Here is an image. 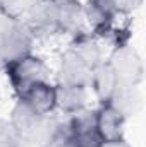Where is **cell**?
<instances>
[{
    "label": "cell",
    "instance_id": "cell-15",
    "mask_svg": "<svg viewBox=\"0 0 146 147\" xmlns=\"http://www.w3.org/2000/svg\"><path fill=\"white\" fill-rule=\"evenodd\" d=\"M0 147H24L10 120H0Z\"/></svg>",
    "mask_w": 146,
    "mask_h": 147
},
{
    "label": "cell",
    "instance_id": "cell-12",
    "mask_svg": "<svg viewBox=\"0 0 146 147\" xmlns=\"http://www.w3.org/2000/svg\"><path fill=\"white\" fill-rule=\"evenodd\" d=\"M89 86H91L93 92L96 94L100 105H105L110 101V98L113 96V92L119 87V80H117V75L107 60H103L100 65H96L93 69Z\"/></svg>",
    "mask_w": 146,
    "mask_h": 147
},
{
    "label": "cell",
    "instance_id": "cell-5",
    "mask_svg": "<svg viewBox=\"0 0 146 147\" xmlns=\"http://www.w3.org/2000/svg\"><path fill=\"white\" fill-rule=\"evenodd\" d=\"M117 75L119 86H139L145 77V67L139 53L131 45L115 46L107 60Z\"/></svg>",
    "mask_w": 146,
    "mask_h": 147
},
{
    "label": "cell",
    "instance_id": "cell-4",
    "mask_svg": "<svg viewBox=\"0 0 146 147\" xmlns=\"http://www.w3.org/2000/svg\"><path fill=\"white\" fill-rule=\"evenodd\" d=\"M3 72L7 74L16 96H19L21 92H24L26 89H29L35 84L50 82V74H52L50 69L46 67V63L33 53H28L10 62L3 69Z\"/></svg>",
    "mask_w": 146,
    "mask_h": 147
},
{
    "label": "cell",
    "instance_id": "cell-16",
    "mask_svg": "<svg viewBox=\"0 0 146 147\" xmlns=\"http://www.w3.org/2000/svg\"><path fill=\"white\" fill-rule=\"evenodd\" d=\"M143 0H115L117 14H131L136 9H139Z\"/></svg>",
    "mask_w": 146,
    "mask_h": 147
},
{
    "label": "cell",
    "instance_id": "cell-18",
    "mask_svg": "<svg viewBox=\"0 0 146 147\" xmlns=\"http://www.w3.org/2000/svg\"><path fill=\"white\" fill-rule=\"evenodd\" d=\"M41 147H60V142H59V139L55 137V134H53V137L45 144V146H41Z\"/></svg>",
    "mask_w": 146,
    "mask_h": 147
},
{
    "label": "cell",
    "instance_id": "cell-7",
    "mask_svg": "<svg viewBox=\"0 0 146 147\" xmlns=\"http://www.w3.org/2000/svg\"><path fill=\"white\" fill-rule=\"evenodd\" d=\"M17 101L36 113L52 115L55 111V86L52 82L35 84L24 92H21L17 96Z\"/></svg>",
    "mask_w": 146,
    "mask_h": 147
},
{
    "label": "cell",
    "instance_id": "cell-9",
    "mask_svg": "<svg viewBox=\"0 0 146 147\" xmlns=\"http://www.w3.org/2000/svg\"><path fill=\"white\" fill-rule=\"evenodd\" d=\"M96 111V128L102 142H115L124 139L126 118L110 105H102Z\"/></svg>",
    "mask_w": 146,
    "mask_h": 147
},
{
    "label": "cell",
    "instance_id": "cell-6",
    "mask_svg": "<svg viewBox=\"0 0 146 147\" xmlns=\"http://www.w3.org/2000/svg\"><path fill=\"white\" fill-rule=\"evenodd\" d=\"M93 69L83 62L76 53L67 50L60 58V67L57 74V84H67V86H83L89 87Z\"/></svg>",
    "mask_w": 146,
    "mask_h": 147
},
{
    "label": "cell",
    "instance_id": "cell-8",
    "mask_svg": "<svg viewBox=\"0 0 146 147\" xmlns=\"http://www.w3.org/2000/svg\"><path fill=\"white\" fill-rule=\"evenodd\" d=\"M84 19L91 24L93 31L98 34H107L112 28L113 19L119 16L115 0H88L84 5Z\"/></svg>",
    "mask_w": 146,
    "mask_h": 147
},
{
    "label": "cell",
    "instance_id": "cell-1",
    "mask_svg": "<svg viewBox=\"0 0 146 147\" xmlns=\"http://www.w3.org/2000/svg\"><path fill=\"white\" fill-rule=\"evenodd\" d=\"M84 9L79 0H36L23 22L35 38L79 34Z\"/></svg>",
    "mask_w": 146,
    "mask_h": 147
},
{
    "label": "cell",
    "instance_id": "cell-3",
    "mask_svg": "<svg viewBox=\"0 0 146 147\" xmlns=\"http://www.w3.org/2000/svg\"><path fill=\"white\" fill-rule=\"evenodd\" d=\"M33 41L35 36L29 33V29L21 19H16L0 9V70L2 72L10 62L31 53Z\"/></svg>",
    "mask_w": 146,
    "mask_h": 147
},
{
    "label": "cell",
    "instance_id": "cell-17",
    "mask_svg": "<svg viewBox=\"0 0 146 147\" xmlns=\"http://www.w3.org/2000/svg\"><path fill=\"white\" fill-rule=\"evenodd\" d=\"M102 147H131V146L126 142V139H122V140H115V142H103Z\"/></svg>",
    "mask_w": 146,
    "mask_h": 147
},
{
    "label": "cell",
    "instance_id": "cell-13",
    "mask_svg": "<svg viewBox=\"0 0 146 147\" xmlns=\"http://www.w3.org/2000/svg\"><path fill=\"white\" fill-rule=\"evenodd\" d=\"M69 50L72 53H76L83 62H86L91 69H95L96 65H100L103 62L100 45L91 36H86L83 33L76 34V38H74V41H72V45H71Z\"/></svg>",
    "mask_w": 146,
    "mask_h": 147
},
{
    "label": "cell",
    "instance_id": "cell-10",
    "mask_svg": "<svg viewBox=\"0 0 146 147\" xmlns=\"http://www.w3.org/2000/svg\"><path fill=\"white\" fill-rule=\"evenodd\" d=\"M88 103V87L55 84V110L71 116L86 110Z\"/></svg>",
    "mask_w": 146,
    "mask_h": 147
},
{
    "label": "cell",
    "instance_id": "cell-11",
    "mask_svg": "<svg viewBox=\"0 0 146 147\" xmlns=\"http://www.w3.org/2000/svg\"><path fill=\"white\" fill-rule=\"evenodd\" d=\"M113 110H117L126 120L138 115L143 108V94L138 86H119L108 103Z\"/></svg>",
    "mask_w": 146,
    "mask_h": 147
},
{
    "label": "cell",
    "instance_id": "cell-2",
    "mask_svg": "<svg viewBox=\"0 0 146 147\" xmlns=\"http://www.w3.org/2000/svg\"><path fill=\"white\" fill-rule=\"evenodd\" d=\"M10 123L16 128L23 146L28 147H41L45 146L55 134L59 127V118L52 115H41L29 110L23 103L17 101L10 113Z\"/></svg>",
    "mask_w": 146,
    "mask_h": 147
},
{
    "label": "cell",
    "instance_id": "cell-14",
    "mask_svg": "<svg viewBox=\"0 0 146 147\" xmlns=\"http://www.w3.org/2000/svg\"><path fill=\"white\" fill-rule=\"evenodd\" d=\"M35 2L36 0H0V9L5 14L23 21L29 12V9L35 5Z\"/></svg>",
    "mask_w": 146,
    "mask_h": 147
}]
</instances>
